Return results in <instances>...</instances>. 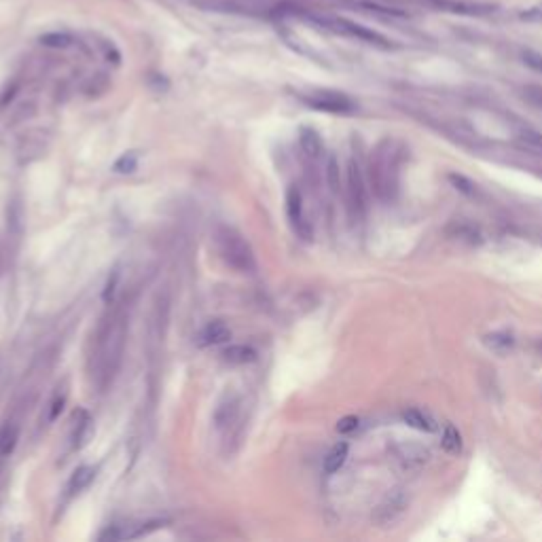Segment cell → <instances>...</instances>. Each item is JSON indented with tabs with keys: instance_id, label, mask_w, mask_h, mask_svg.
Here are the masks:
<instances>
[{
	"instance_id": "obj_23",
	"label": "cell",
	"mask_w": 542,
	"mask_h": 542,
	"mask_svg": "<svg viewBox=\"0 0 542 542\" xmlns=\"http://www.w3.org/2000/svg\"><path fill=\"white\" fill-rule=\"evenodd\" d=\"M326 182H328V189L333 193H339L341 191V168H339V161L337 157H328L326 161Z\"/></svg>"
},
{
	"instance_id": "obj_5",
	"label": "cell",
	"mask_w": 542,
	"mask_h": 542,
	"mask_svg": "<svg viewBox=\"0 0 542 542\" xmlns=\"http://www.w3.org/2000/svg\"><path fill=\"white\" fill-rule=\"evenodd\" d=\"M346 201L348 212L354 221H361L366 210V189H364V176H362L361 164L352 157L348 161V174H346Z\"/></svg>"
},
{
	"instance_id": "obj_27",
	"label": "cell",
	"mask_w": 542,
	"mask_h": 542,
	"mask_svg": "<svg viewBox=\"0 0 542 542\" xmlns=\"http://www.w3.org/2000/svg\"><path fill=\"white\" fill-rule=\"evenodd\" d=\"M519 58H521V61H523V64H526L530 70H534V72H541L542 74V54L541 51H534V49H521Z\"/></svg>"
},
{
	"instance_id": "obj_20",
	"label": "cell",
	"mask_w": 542,
	"mask_h": 542,
	"mask_svg": "<svg viewBox=\"0 0 542 542\" xmlns=\"http://www.w3.org/2000/svg\"><path fill=\"white\" fill-rule=\"evenodd\" d=\"M517 142L521 149L534 153V155H542V131L534 129V127H521L517 131Z\"/></svg>"
},
{
	"instance_id": "obj_24",
	"label": "cell",
	"mask_w": 542,
	"mask_h": 542,
	"mask_svg": "<svg viewBox=\"0 0 542 542\" xmlns=\"http://www.w3.org/2000/svg\"><path fill=\"white\" fill-rule=\"evenodd\" d=\"M41 45L51 47V49H66L72 45V36L66 32H47L41 36Z\"/></svg>"
},
{
	"instance_id": "obj_10",
	"label": "cell",
	"mask_w": 542,
	"mask_h": 542,
	"mask_svg": "<svg viewBox=\"0 0 542 542\" xmlns=\"http://www.w3.org/2000/svg\"><path fill=\"white\" fill-rule=\"evenodd\" d=\"M420 2L436 9V11H447V13H456V15H471V17L489 15L496 11L493 4H483V2H473V0H420Z\"/></svg>"
},
{
	"instance_id": "obj_15",
	"label": "cell",
	"mask_w": 542,
	"mask_h": 542,
	"mask_svg": "<svg viewBox=\"0 0 542 542\" xmlns=\"http://www.w3.org/2000/svg\"><path fill=\"white\" fill-rule=\"evenodd\" d=\"M299 144H301V151L305 153V157H309V159H318L322 155V151H324L322 138H320V134L313 127H301V131H299Z\"/></svg>"
},
{
	"instance_id": "obj_13",
	"label": "cell",
	"mask_w": 542,
	"mask_h": 542,
	"mask_svg": "<svg viewBox=\"0 0 542 542\" xmlns=\"http://www.w3.org/2000/svg\"><path fill=\"white\" fill-rule=\"evenodd\" d=\"M231 339V328L223 322V320H214V322H208L201 333H199V346L201 348H208V346H221L225 341Z\"/></svg>"
},
{
	"instance_id": "obj_9",
	"label": "cell",
	"mask_w": 542,
	"mask_h": 542,
	"mask_svg": "<svg viewBox=\"0 0 542 542\" xmlns=\"http://www.w3.org/2000/svg\"><path fill=\"white\" fill-rule=\"evenodd\" d=\"M286 214H288V221H291L293 229L297 231V236L303 240H311L313 231H311L309 221L303 214V197L297 186H288V191H286Z\"/></svg>"
},
{
	"instance_id": "obj_29",
	"label": "cell",
	"mask_w": 542,
	"mask_h": 542,
	"mask_svg": "<svg viewBox=\"0 0 542 542\" xmlns=\"http://www.w3.org/2000/svg\"><path fill=\"white\" fill-rule=\"evenodd\" d=\"M519 19L528 24H542V2H536L532 6H526L519 11Z\"/></svg>"
},
{
	"instance_id": "obj_4",
	"label": "cell",
	"mask_w": 542,
	"mask_h": 542,
	"mask_svg": "<svg viewBox=\"0 0 542 542\" xmlns=\"http://www.w3.org/2000/svg\"><path fill=\"white\" fill-rule=\"evenodd\" d=\"M301 100L313 111L320 113H331V115H352L356 113V104L352 98H348L341 91H328V89H320V91H311L301 96Z\"/></svg>"
},
{
	"instance_id": "obj_25",
	"label": "cell",
	"mask_w": 542,
	"mask_h": 542,
	"mask_svg": "<svg viewBox=\"0 0 542 542\" xmlns=\"http://www.w3.org/2000/svg\"><path fill=\"white\" fill-rule=\"evenodd\" d=\"M74 422H76V418H74ZM89 423H91L89 416L85 411H81V420L74 423V430H72V447H81L85 443L87 432H89Z\"/></svg>"
},
{
	"instance_id": "obj_14",
	"label": "cell",
	"mask_w": 542,
	"mask_h": 542,
	"mask_svg": "<svg viewBox=\"0 0 542 542\" xmlns=\"http://www.w3.org/2000/svg\"><path fill=\"white\" fill-rule=\"evenodd\" d=\"M403 422L407 423L409 428H413V430H420V432H434L438 428L436 420L428 411L418 409V407H407L403 411Z\"/></svg>"
},
{
	"instance_id": "obj_31",
	"label": "cell",
	"mask_w": 542,
	"mask_h": 542,
	"mask_svg": "<svg viewBox=\"0 0 542 542\" xmlns=\"http://www.w3.org/2000/svg\"><path fill=\"white\" fill-rule=\"evenodd\" d=\"M64 405H66V394H61V396L60 394H56V398H54V403H51V411H49V420H51V422L60 416Z\"/></svg>"
},
{
	"instance_id": "obj_11",
	"label": "cell",
	"mask_w": 542,
	"mask_h": 542,
	"mask_svg": "<svg viewBox=\"0 0 542 542\" xmlns=\"http://www.w3.org/2000/svg\"><path fill=\"white\" fill-rule=\"evenodd\" d=\"M396 460L403 468H422L423 464L430 460V451L423 447V445H418V443H398L396 449Z\"/></svg>"
},
{
	"instance_id": "obj_12",
	"label": "cell",
	"mask_w": 542,
	"mask_h": 542,
	"mask_svg": "<svg viewBox=\"0 0 542 542\" xmlns=\"http://www.w3.org/2000/svg\"><path fill=\"white\" fill-rule=\"evenodd\" d=\"M483 346L491 352V354H496V356H508L513 350H515V346H517V339H515V335L513 333H506V331H493V333H487L485 337H483Z\"/></svg>"
},
{
	"instance_id": "obj_22",
	"label": "cell",
	"mask_w": 542,
	"mask_h": 542,
	"mask_svg": "<svg viewBox=\"0 0 542 542\" xmlns=\"http://www.w3.org/2000/svg\"><path fill=\"white\" fill-rule=\"evenodd\" d=\"M447 179H449V182L453 184V189H456L458 193H462V195H466V197H477V195H479L477 184L471 181V179H466V176H462V174H456V172H451Z\"/></svg>"
},
{
	"instance_id": "obj_1",
	"label": "cell",
	"mask_w": 542,
	"mask_h": 542,
	"mask_svg": "<svg viewBox=\"0 0 542 542\" xmlns=\"http://www.w3.org/2000/svg\"><path fill=\"white\" fill-rule=\"evenodd\" d=\"M125 331H127V316L123 307H113L102 318L91 354V373L98 379L100 388H106L115 373L119 371L125 346Z\"/></svg>"
},
{
	"instance_id": "obj_30",
	"label": "cell",
	"mask_w": 542,
	"mask_h": 542,
	"mask_svg": "<svg viewBox=\"0 0 542 542\" xmlns=\"http://www.w3.org/2000/svg\"><path fill=\"white\" fill-rule=\"evenodd\" d=\"M358 426H361V420L356 416H346L337 422V432L339 434H350V432L358 430Z\"/></svg>"
},
{
	"instance_id": "obj_17",
	"label": "cell",
	"mask_w": 542,
	"mask_h": 542,
	"mask_svg": "<svg viewBox=\"0 0 542 542\" xmlns=\"http://www.w3.org/2000/svg\"><path fill=\"white\" fill-rule=\"evenodd\" d=\"M223 358L229 364H248V362L256 361V350L252 346L238 343V346H229L223 350Z\"/></svg>"
},
{
	"instance_id": "obj_16",
	"label": "cell",
	"mask_w": 542,
	"mask_h": 542,
	"mask_svg": "<svg viewBox=\"0 0 542 542\" xmlns=\"http://www.w3.org/2000/svg\"><path fill=\"white\" fill-rule=\"evenodd\" d=\"M348 453H350V445L348 443H337L324 458V473L326 475H335L348 460Z\"/></svg>"
},
{
	"instance_id": "obj_7",
	"label": "cell",
	"mask_w": 542,
	"mask_h": 542,
	"mask_svg": "<svg viewBox=\"0 0 542 542\" xmlns=\"http://www.w3.org/2000/svg\"><path fill=\"white\" fill-rule=\"evenodd\" d=\"M204 9L214 11H229V13H244V15H263L276 13L269 0H197Z\"/></svg>"
},
{
	"instance_id": "obj_26",
	"label": "cell",
	"mask_w": 542,
	"mask_h": 542,
	"mask_svg": "<svg viewBox=\"0 0 542 542\" xmlns=\"http://www.w3.org/2000/svg\"><path fill=\"white\" fill-rule=\"evenodd\" d=\"M236 413H238V405L236 403H227V405H221L214 420H216V426L219 428H225V426H231V422L236 420Z\"/></svg>"
},
{
	"instance_id": "obj_19",
	"label": "cell",
	"mask_w": 542,
	"mask_h": 542,
	"mask_svg": "<svg viewBox=\"0 0 542 542\" xmlns=\"http://www.w3.org/2000/svg\"><path fill=\"white\" fill-rule=\"evenodd\" d=\"M17 438H19L17 426H13V423H2L0 426V466L13 453V449L17 445Z\"/></svg>"
},
{
	"instance_id": "obj_2",
	"label": "cell",
	"mask_w": 542,
	"mask_h": 542,
	"mask_svg": "<svg viewBox=\"0 0 542 542\" xmlns=\"http://www.w3.org/2000/svg\"><path fill=\"white\" fill-rule=\"evenodd\" d=\"M368 179L373 193L381 201H390L398 189V153L390 140L377 144L371 161H368Z\"/></svg>"
},
{
	"instance_id": "obj_8",
	"label": "cell",
	"mask_w": 542,
	"mask_h": 542,
	"mask_svg": "<svg viewBox=\"0 0 542 542\" xmlns=\"http://www.w3.org/2000/svg\"><path fill=\"white\" fill-rule=\"evenodd\" d=\"M346 6H352L354 11H361L366 15H375L381 19H409V11L396 6V4H388V2H379V0H337Z\"/></svg>"
},
{
	"instance_id": "obj_21",
	"label": "cell",
	"mask_w": 542,
	"mask_h": 542,
	"mask_svg": "<svg viewBox=\"0 0 542 542\" xmlns=\"http://www.w3.org/2000/svg\"><path fill=\"white\" fill-rule=\"evenodd\" d=\"M94 477H96V468H91V466H81V468H76V471L72 473L70 481H68V493H70V496L81 493L83 489H87V487L91 485Z\"/></svg>"
},
{
	"instance_id": "obj_18",
	"label": "cell",
	"mask_w": 542,
	"mask_h": 542,
	"mask_svg": "<svg viewBox=\"0 0 542 542\" xmlns=\"http://www.w3.org/2000/svg\"><path fill=\"white\" fill-rule=\"evenodd\" d=\"M441 447H443L449 456H458V453H462V447H464L462 432H460L453 423H445V428H443V436H441Z\"/></svg>"
},
{
	"instance_id": "obj_28",
	"label": "cell",
	"mask_w": 542,
	"mask_h": 542,
	"mask_svg": "<svg viewBox=\"0 0 542 542\" xmlns=\"http://www.w3.org/2000/svg\"><path fill=\"white\" fill-rule=\"evenodd\" d=\"M138 168V157L134 153H125L115 161V172L119 174H131Z\"/></svg>"
},
{
	"instance_id": "obj_32",
	"label": "cell",
	"mask_w": 542,
	"mask_h": 542,
	"mask_svg": "<svg viewBox=\"0 0 542 542\" xmlns=\"http://www.w3.org/2000/svg\"><path fill=\"white\" fill-rule=\"evenodd\" d=\"M534 352H536V354H538V356L542 358V337L541 339H536V341H534Z\"/></svg>"
},
{
	"instance_id": "obj_3",
	"label": "cell",
	"mask_w": 542,
	"mask_h": 542,
	"mask_svg": "<svg viewBox=\"0 0 542 542\" xmlns=\"http://www.w3.org/2000/svg\"><path fill=\"white\" fill-rule=\"evenodd\" d=\"M216 246L223 256V261L236 269L238 273H254L256 271V256L252 246L241 236L238 229L229 225H221L216 229Z\"/></svg>"
},
{
	"instance_id": "obj_6",
	"label": "cell",
	"mask_w": 542,
	"mask_h": 542,
	"mask_svg": "<svg viewBox=\"0 0 542 542\" xmlns=\"http://www.w3.org/2000/svg\"><path fill=\"white\" fill-rule=\"evenodd\" d=\"M407 504H409V496L403 487H394L390 489L383 500L379 502L377 511H375V521L379 526H388V523H394L405 511H407Z\"/></svg>"
}]
</instances>
